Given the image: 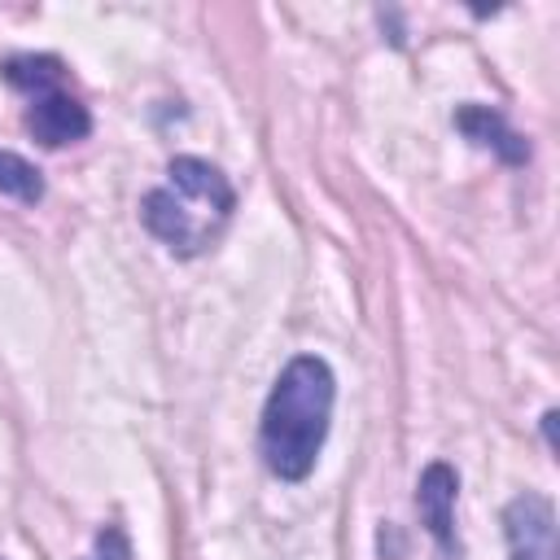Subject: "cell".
Instances as JSON below:
<instances>
[{
    "instance_id": "obj_1",
    "label": "cell",
    "mask_w": 560,
    "mask_h": 560,
    "mask_svg": "<svg viewBox=\"0 0 560 560\" xmlns=\"http://www.w3.org/2000/svg\"><path fill=\"white\" fill-rule=\"evenodd\" d=\"M337 381L319 354H298L276 376L262 407V459L280 481H302L328 438Z\"/></svg>"
},
{
    "instance_id": "obj_6",
    "label": "cell",
    "mask_w": 560,
    "mask_h": 560,
    "mask_svg": "<svg viewBox=\"0 0 560 560\" xmlns=\"http://www.w3.org/2000/svg\"><path fill=\"white\" fill-rule=\"evenodd\" d=\"M455 490H459V477L451 464L433 459L424 472H420V486H416V503H420V516L429 525V534L438 538V547L451 556V525H455Z\"/></svg>"
},
{
    "instance_id": "obj_3",
    "label": "cell",
    "mask_w": 560,
    "mask_h": 560,
    "mask_svg": "<svg viewBox=\"0 0 560 560\" xmlns=\"http://www.w3.org/2000/svg\"><path fill=\"white\" fill-rule=\"evenodd\" d=\"M503 534H508V556L512 560H560L556 551V508L547 494H516L503 512Z\"/></svg>"
},
{
    "instance_id": "obj_5",
    "label": "cell",
    "mask_w": 560,
    "mask_h": 560,
    "mask_svg": "<svg viewBox=\"0 0 560 560\" xmlns=\"http://www.w3.org/2000/svg\"><path fill=\"white\" fill-rule=\"evenodd\" d=\"M166 175H171V184H166V188H175L179 197H188V201H197V206L214 210L219 219H228V214H232L236 192H232L228 175H223L219 166H210L206 158H171Z\"/></svg>"
},
{
    "instance_id": "obj_4",
    "label": "cell",
    "mask_w": 560,
    "mask_h": 560,
    "mask_svg": "<svg viewBox=\"0 0 560 560\" xmlns=\"http://www.w3.org/2000/svg\"><path fill=\"white\" fill-rule=\"evenodd\" d=\"M26 127L39 144L48 149H61L70 140H83L92 131V114L88 105H79L70 92H48V96H35L31 114H26Z\"/></svg>"
},
{
    "instance_id": "obj_7",
    "label": "cell",
    "mask_w": 560,
    "mask_h": 560,
    "mask_svg": "<svg viewBox=\"0 0 560 560\" xmlns=\"http://www.w3.org/2000/svg\"><path fill=\"white\" fill-rule=\"evenodd\" d=\"M455 127H459L472 144L499 153L503 162H525V158H529L525 140H521V136L503 122V114L490 109V105H464V109H455Z\"/></svg>"
},
{
    "instance_id": "obj_2",
    "label": "cell",
    "mask_w": 560,
    "mask_h": 560,
    "mask_svg": "<svg viewBox=\"0 0 560 560\" xmlns=\"http://www.w3.org/2000/svg\"><path fill=\"white\" fill-rule=\"evenodd\" d=\"M140 214H144V228H149L158 241H166L171 249H179V254H197L201 245H210L214 223H223L214 210H206V206L179 197L175 188H153V192L144 197Z\"/></svg>"
},
{
    "instance_id": "obj_9",
    "label": "cell",
    "mask_w": 560,
    "mask_h": 560,
    "mask_svg": "<svg viewBox=\"0 0 560 560\" xmlns=\"http://www.w3.org/2000/svg\"><path fill=\"white\" fill-rule=\"evenodd\" d=\"M0 192H4V197H18V201H26V206H35V201L44 197V175H39V166H31L22 153L0 149Z\"/></svg>"
},
{
    "instance_id": "obj_8",
    "label": "cell",
    "mask_w": 560,
    "mask_h": 560,
    "mask_svg": "<svg viewBox=\"0 0 560 560\" xmlns=\"http://www.w3.org/2000/svg\"><path fill=\"white\" fill-rule=\"evenodd\" d=\"M4 79H9L13 88H22V92L48 96V92H57L61 61H57V57H35V52H26V57H9V61H4Z\"/></svg>"
}]
</instances>
